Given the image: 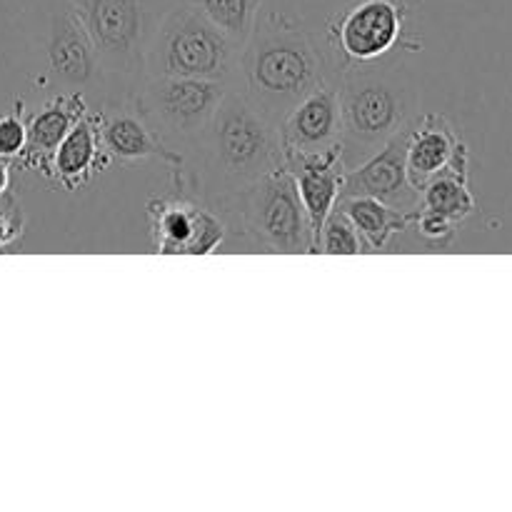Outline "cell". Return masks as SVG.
<instances>
[{"label":"cell","instance_id":"1","mask_svg":"<svg viewBox=\"0 0 512 512\" xmlns=\"http://www.w3.org/2000/svg\"><path fill=\"white\" fill-rule=\"evenodd\" d=\"M238 78L243 93L278 125L298 100L328 83V70L298 20L260 13L240 53Z\"/></svg>","mask_w":512,"mask_h":512},{"label":"cell","instance_id":"2","mask_svg":"<svg viewBox=\"0 0 512 512\" xmlns=\"http://www.w3.org/2000/svg\"><path fill=\"white\" fill-rule=\"evenodd\" d=\"M195 148L200 153L205 198L220 205L285 160L278 125L233 85Z\"/></svg>","mask_w":512,"mask_h":512},{"label":"cell","instance_id":"3","mask_svg":"<svg viewBox=\"0 0 512 512\" xmlns=\"http://www.w3.org/2000/svg\"><path fill=\"white\" fill-rule=\"evenodd\" d=\"M340 145L345 170L378 153L415 120L418 93L400 73L370 65H350L338 85Z\"/></svg>","mask_w":512,"mask_h":512},{"label":"cell","instance_id":"4","mask_svg":"<svg viewBox=\"0 0 512 512\" xmlns=\"http://www.w3.org/2000/svg\"><path fill=\"white\" fill-rule=\"evenodd\" d=\"M100 55L108 93L130 103L145 80V53L173 0H68Z\"/></svg>","mask_w":512,"mask_h":512},{"label":"cell","instance_id":"5","mask_svg":"<svg viewBox=\"0 0 512 512\" xmlns=\"http://www.w3.org/2000/svg\"><path fill=\"white\" fill-rule=\"evenodd\" d=\"M238 43L215 28L203 13L183 3H173L160 18L148 53L145 78L173 75V78H203L233 85L240 68Z\"/></svg>","mask_w":512,"mask_h":512},{"label":"cell","instance_id":"6","mask_svg":"<svg viewBox=\"0 0 512 512\" xmlns=\"http://www.w3.org/2000/svg\"><path fill=\"white\" fill-rule=\"evenodd\" d=\"M225 205L235 208L240 230L255 248L283 255L315 253L313 233L285 163L240 190Z\"/></svg>","mask_w":512,"mask_h":512},{"label":"cell","instance_id":"7","mask_svg":"<svg viewBox=\"0 0 512 512\" xmlns=\"http://www.w3.org/2000/svg\"><path fill=\"white\" fill-rule=\"evenodd\" d=\"M228 83L203 78H145L130 105L160 140L198 143L223 103Z\"/></svg>","mask_w":512,"mask_h":512},{"label":"cell","instance_id":"8","mask_svg":"<svg viewBox=\"0 0 512 512\" xmlns=\"http://www.w3.org/2000/svg\"><path fill=\"white\" fill-rule=\"evenodd\" d=\"M45 60V83L55 85L58 93H108L100 55L80 23L68 0H53L45 15V30L40 38Z\"/></svg>","mask_w":512,"mask_h":512},{"label":"cell","instance_id":"9","mask_svg":"<svg viewBox=\"0 0 512 512\" xmlns=\"http://www.w3.org/2000/svg\"><path fill=\"white\" fill-rule=\"evenodd\" d=\"M408 8L400 0H355L330 25V40L348 65L383 60L400 43Z\"/></svg>","mask_w":512,"mask_h":512},{"label":"cell","instance_id":"10","mask_svg":"<svg viewBox=\"0 0 512 512\" xmlns=\"http://www.w3.org/2000/svg\"><path fill=\"white\" fill-rule=\"evenodd\" d=\"M153 245L163 255H208L223 245V218L188 198H155L148 203Z\"/></svg>","mask_w":512,"mask_h":512},{"label":"cell","instance_id":"11","mask_svg":"<svg viewBox=\"0 0 512 512\" xmlns=\"http://www.w3.org/2000/svg\"><path fill=\"white\" fill-rule=\"evenodd\" d=\"M410 125H405L378 153L345 173L343 195H370L400 213L415 215V210L420 208V190L410 183L408 160H405Z\"/></svg>","mask_w":512,"mask_h":512},{"label":"cell","instance_id":"12","mask_svg":"<svg viewBox=\"0 0 512 512\" xmlns=\"http://www.w3.org/2000/svg\"><path fill=\"white\" fill-rule=\"evenodd\" d=\"M283 163L293 175L300 205L313 233V245L318 250L320 230L343 195V180L348 173L343 163V145L323 153H290Z\"/></svg>","mask_w":512,"mask_h":512},{"label":"cell","instance_id":"13","mask_svg":"<svg viewBox=\"0 0 512 512\" xmlns=\"http://www.w3.org/2000/svg\"><path fill=\"white\" fill-rule=\"evenodd\" d=\"M283 155L323 153L340 145V100L333 83H323L288 110L278 123Z\"/></svg>","mask_w":512,"mask_h":512},{"label":"cell","instance_id":"14","mask_svg":"<svg viewBox=\"0 0 512 512\" xmlns=\"http://www.w3.org/2000/svg\"><path fill=\"white\" fill-rule=\"evenodd\" d=\"M405 160L410 183L423 190L430 180L448 170H468V145L445 115L428 113L410 125Z\"/></svg>","mask_w":512,"mask_h":512},{"label":"cell","instance_id":"15","mask_svg":"<svg viewBox=\"0 0 512 512\" xmlns=\"http://www.w3.org/2000/svg\"><path fill=\"white\" fill-rule=\"evenodd\" d=\"M98 133L110 163H143L160 158L170 165H180L183 158L170 153L163 140L150 130V125L135 113V108L123 100H110L98 113Z\"/></svg>","mask_w":512,"mask_h":512},{"label":"cell","instance_id":"16","mask_svg":"<svg viewBox=\"0 0 512 512\" xmlns=\"http://www.w3.org/2000/svg\"><path fill=\"white\" fill-rule=\"evenodd\" d=\"M85 113H88V105L80 93H58L55 98H50L38 113L25 118L28 145L18 163L35 173L50 175V158H53L55 148Z\"/></svg>","mask_w":512,"mask_h":512},{"label":"cell","instance_id":"17","mask_svg":"<svg viewBox=\"0 0 512 512\" xmlns=\"http://www.w3.org/2000/svg\"><path fill=\"white\" fill-rule=\"evenodd\" d=\"M110 165L98 133V115L88 110L80 115L78 123L68 130L50 158V178L58 180L65 190L75 193L83 188L93 175L103 173Z\"/></svg>","mask_w":512,"mask_h":512},{"label":"cell","instance_id":"18","mask_svg":"<svg viewBox=\"0 0 512 512\" xmlns=\"http://www.w3.org/2000/svg\"><path fill=\"white\" fill-rule=\"evenodd\" d=\"M338 208L348 215L358 235L363 238L365 250L388 248L390 240L413 225V215L400 213L388 203L370 195H340Z\"/></svg>","mask_w":512,"mask_h":512},{"label":"cell","instance_id":"19","mask_svg":"<svg viewBox=\"0 0 512 512\" xmlns=\"http://www.w3.org/2000/svg\"><path fill=\"white\" fill-rule=\"evenodd\" d=\"M420 208L463 223L475 213V198L468 185V170H448L420 190Z\"/></svg>","mask_w":512,"mask_h":512},{"label":"cell","instance_id":"20","mask_svg":"<svg viewBox=\"0 0 512 512\" xmlns=\"http://www.w3.org/2000/svg\"><path fill=\"white\" fill-rule=\"evenodd\" d=\"M198 13H203L218 30H223L240 48L253 33L263 0H185Z\"/></svg>","mask_w":512,"mask_h":512},{"label":"cell","instance_id":"21","mask_svg":"<svg viewBox=\"0 0 512 512\" xmlns=\"http://www.w3.org/2000/svg\"><path fill=\"white\" fill-rule=\"evenodd\" d=\"M365 245L363 238L358 235L355 225L350 223L348 215L335 205L333 213L325 220L323 230L318 235V250L315 253H328V255H358L363 253Z\"/></svg>","mask_w":512,"mask_h":512},{"label":"cell","instance_id":"22","mask_svg":"<svg viewBox=\"0 0 512 512\" xmlns=\"http://www.w3.org/2000/svg\"><path fill=\"white\" fill-rule=\"evenodd\" d=\"M28 145V125L23 115V100H15L10 110L0 113V155L10 163H18Z\"/></svg>","mask_w":512,"mask_h":512},{"label":"cell","instance_id":"23","mask_svg":"<svg viewBox=\"0 0 512 512\" xmlns=\"http://www.w3.org/2000/svg\"><path fill=\"white\" fill-rule=\"evenodd\" d=\"M15 53H18V43H15L13 15L8 5L0 0V100L5 98V88L15 68Z\"/></svg>","mask_w":512,"mask_h":512},{"label":"cell","instance_id":"24","mask_svg":"<svg viewBox=\"0 0 512 512\" xmlns=\"http://www.w3.org/2000/svg\"><path fill=\"white\" fill-rule=\"evenodd\" d=\"M413 225L415 230H418L420 238L428 240L430 245H448L450 240L455 238V230H458V223L423 208L415 210Z\"/></svg>","mask_w":512,"mask_h":512},{"label":"cell","instance_id":"25","mask_svg":"<svg viewBox=\"0 0 512 512\" xmlns=\"http://www.w3.org/2000/svg\"><path fill=\"white\" fill-rule=\"evenodd\" d=\"M23 235V213H20L18 198L10 190L0 198V250L10 248Z\"/></svg>","mask_w":512,"mask_h":512},{"label":"cell","instance_id":"26","mask_svg":"<svg viewBox=\"0 0 512 512\" xmlns=\"http://www.w3.org/2000/svg\"><path fill=\"white\" fill-rule=\"evenodd\" d=\"M10 185H13V163L0 155V198L10 193Z\"/></svg>","mask_w":512,"mask_h":512}]
</instances>
